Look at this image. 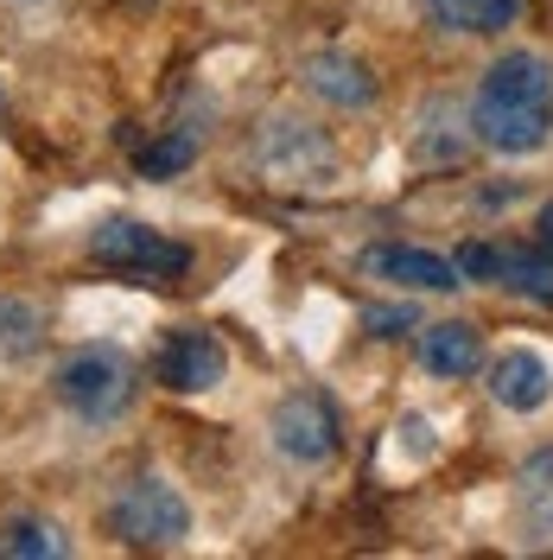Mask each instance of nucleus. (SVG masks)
I'll list each match as a JSON object with an SVG mask.
<instances>
[{
    "label": "nucleus",
    "instance_id": "obj_1",
    "mask_svg": "<svg viewBox=\"0 0 553 560\" xmlns=\"http://www.w3.org/2000/svg\"><path fill=\"white\" fill-rule=\"evenodd\" d=\"M471 128L490 153H534L553 128V70L534 51H503L471 96Z\"/></svg>",
    "mask_w": 553,
    "mask_h": 560
},
{
    "label": "nucleus",
    "instance_id": "obj_2",
    "mask_svg": "<svg viewBox=\"0 0 553 560\" xmlns=\"http://www.w3.org/2000/svg\"><path fill=\"white\" fill-rule=\"evenodd\" d=\"M90 261L108 268V275H121V280L173 287V280H185V268H191V248L178 243V236H166V230H153V223L103 217V223L90 230Z\"/></svg>",
    "mask_w": 553,
    "mask_h": 560
},
{
    "label": "nucleus",
    "instance_id": "obj_3",
    "mask_svg": "<svg viewBox=\"0 0 553 560\" xmlns=\"http://www.w3.org/2000/svg\"><path fill=\"white\" fill-rule=\"evenodd\" d=\"M51 388H58V401L77 420L103 427V420L128 415V401H134V363H128V350H115V345H83L58 363Z\"/></svg>",
    "mask_w": 553,
    "mask_h": 560
},
{
    "label": "nucleus",
    "instance_id": "obj_4",
    "mask_svg": "<svg viewBox=\"0 0 553 560\" xmlns=\"http://www.w3.org/2000/svg\"><path fill=\"white\" fill-rule=\"evenodd\" d=\"M108 528L128 541V548H178L191 535V503L178 497L166 478H128L108 503Z\"/></svg>",
    "mask_w": 553,
    "mask_h": 560
},
{
    "label": "nucleus",
    "instance_id": "obj_5",
    "mask_svg": "<svg viewBox=\"0 0 553 560\" xmlns=\"http://www.w3.org/2000/svg\"><path fill=\"white\" fill-rule=\"evenodd\" d=\"M268 433H274V453L293 458V465H325L344 446V420H338V401L325 388H293L280 395L274 415H268Z\"/></svg>",
    "mask_w": 553,
    "mask_h": 560
},
{
    "label": "nucleus",
    "instance_id": "obj_6",
    "mask_svg": "<svg viewBox=\"0 0 553 560\" xmlns=\"http://www.w3.org/2000/svg\"><path fill=\"white\" fill-rule=\"evenodd\" d=\"M255 166L268 173V185H286V191H299V185H325V178L338 173V147H331L325 135H318L311 121L274 115V121L261 128Z\"/></svg>",
    "mask_w": 553,
    "mask_h": 560
},
{
    "label": "nucleus",
    "instance_id": "obj_7",
    "mask_svg": "<svg viewBox=\"0 0 553 560\" xmlns=\"http://www.w3.org/2000/svg\"><path fill=\"white\" fill-rule=\"evenodd\" d=\"M160 383L173 388V395H204V388H216L223 376H230V350H223V338L216 331H166V345H160Z\"/></svg>",
    "mask_w": 553,
    "mask_h": 560
},
{
    "label": "nucleus",
    "instance_id": "obj_8",
    "mask_svg": "<svg viewBox=\"0 0 553 560\" xmlns=\"http://www.w3.org/2000/svg\"><path fill=\"white\" fill-rule=\"evenodd\" d=\"M363 268H369L376 280L408 287V293H451V287H464L458 255H433V248H414V243H376V248H363Z\"/></svg>",
    "mask_w": 553,
    "mask_h": 560
},
{
    "label": "nucleus",
    "instance_id": "obj_9",
    "mask_svg": "<svg viewBox=\"0 0 553 560\" xmlns=\"http://www.w3.org/2000/svg\"><path fill=\"white\" fill-rule=\"evenodd\" d=\"M490 395H496L509 415H534V408H548V395H553V363L541 350L509 345L490 363Z\"/></svg>",
    "mask_w": 553,
    "mask_h": 560
},
{
    "label": "nucleus",
    "instance_id": "obj_10",
    "mask_svg": "<svg viewBox=\"0 0 553 560\" xmlns=\"http://www.w3.org/2000/svg\"><path fill=\"white\" fill-rule=\"evenodd\" d=\"M299 83L331 108H369L376 103V70L363 65V58H350V51H311L306 65H299Z\"/></svg>",
    "mask_w": 553,
    "mask_h": 560
},
{
    "label": "nucleus",
    "instance_id": "obj_11",
    "mask_svg": "<svg viewBox=\"0 0 553 560\" xmlns=\"http://www.w3.org/2000/svg\"><path fill=\"white\" fill-rule=\"evenodd\" d=\"M420 363L433 376H471L484 363V331L471 318H439V325L420 331Z\"/></svg>",
    "mask_w": 553,
    "mask_h": 560
},
{
    "label": "nucleus",
    "instance_id": "obj_12",
    "mask_svg": "<svg viewBox=\"0 0 553 560\" xmlns=\"http://www.w3.org/2000/svg\"><path fill=\"white\" fill-rule=\"evenodd\" d=\"M420 13H426V26H439V33L490 38V33H503V26H516L521 0H420Z\"/></svg>",
    "mask_w": 553,
    "mask_h": 560
},
{
    "label": "nucleus",
    "instance_id": "obj_13",
    "mask_svg": "<svg viewBox=\"0 0 553 560\" xmlns=\"http://www.w3.org/2000/svg\"><path fill=\"white\" fill-rule=\"evenodd\" d=\"M516 516L528 541H553V446H541L516 471Z\"/></svg>",
    "mask_w": 553,
    "mask_h": 560
},
{
    "label": "nucleus",
    "instance_id": "obj_14",
    "mask_svg": "<svg viewBox=\"0 0 553 560\" xmlns=\"http://www.w3.org/2000/svg\"><path fill=\"white\" fill-rule=\"evenodd\" d=\"M490 280L509 287V293H521V300H534V306H553V255L503 243L496 255H490Z\"/></svg>",
    "mask_w": 553,
    "mask_h": 560
},
{
    "label": "nucleus",
    "instance_id": "obj_15",
    "mask_svg": "<svg viewBox=\"0 0 553 560\" xmlns=\"http://www.w3.org/2000/svg\"><path fill=\"white\" fill-rule=\"evenodd\" d=\"M0 555L7 560H64L70 541L51 516H13V523H0Z\"/></svg>",
    "mask_w": 553,
    "mask_h": 560
},
{
    "label": "nucleus",
    "instance_id": "obj_16",
    "mask_svg": "<svg viewBox=\"0 0 553 560\" xmlns=\"http://www.w3.org/2000/svg\"><path fill=\"white\" fill-rule=\"evenodd\" d=\"M38 350H45V313L33 300L0 293V363H26Z\"/></svg>",
    "mask_w": 553,
    "mask_h": 560
},
{
    "label": "nucleus",
    "instance_id": "obj_17",
    "mask_svg": "<svg viewBox=\"0 0 553 560\" xmlns=\"http://www.w3.org/2000/svg\"><path fill=\"white\" fill-rule=\"evenodd\" d=\"M198 147H204V128L173 121V128L153 140V147H140V178H178L191 160H198Z\"/></svg>",
    "mask_w": 553,
    "mask_h": 560
},
{
    "label": "nucleus",
    "instance_id": "obj_18",
    "mask_svg": "<svg viewBox=\"0 0 553 560\" xmlns=\"http://www.w3.org/2000/svg\"><path fill=\"white\" fill-rule=\"evenodd\" d=\"M363 325L376 338H401V331H414L420 318H414V306H363Z\"/></svg>",
    "mask_w": 553,
    "mask_h": 560
},
{
    "label": "nucleus",
    "instance_id": "obj_19",
    "mask_svg": "<svg viewBox=\"0 0 553 560\" xmlns=\"http://www.w3.org/2000/svg\"><path fill=\"white\" fill-rule=\"evenodd\" d=\"M541 248H548V255H553V198H548V205H541Z\"/></svg>",
    "mask_w": 553,
    "mask_h": 560
},
{
    "label": "nucleus",
    "instance_id": "obj_20",
    "mask_svg": "<svg viewBox=\"0 0 553 560\" xmlns=\"http://www.w3.org/2000/svg\"><path fill=\"white\" fill-rule=\"evenodd\" d=\"M0 115H7V96H0Z\"/></svg>",
    "mask_w": 553,
    "mask_h": 560
},
{
    "label": "nucleus",
    "instance_id": "obj_21",
    "mask_svg": "<svg viewBox=\"0 0 553 560\" xmlns=\"http://www.w3.org/2000/svg\"><path fill=\"white\" fill-rule=\"evenodd\" d=\"M134 7H146V0H134Z\"/></svg>",
    "mask_w": 553,
    "mask_h": 560
}]
</instances>
